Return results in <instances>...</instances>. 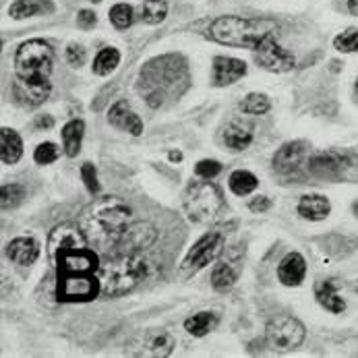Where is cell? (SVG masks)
Masks as SVG:
<instances>
[{"label":"cell","mask_w":358,"mask_h":358,"mask_svg":"<svg viewBox=\"0 0 358 358\" xmlns=\"http://www.w3.org/2000/svg\"><path fill=\"white\" fill-rule=\"evenodd\" d=\"M13 94L19 102L27 103V106H40V103L46 102L52 94V83L50 81L48 83H21V81H17Z\"/></svg>","instance_id":"cell-19"},{"label":"cell","mask_w":358,"mask_h":358,"mask_svg":"<svg viewBox=\"0 0 358 358\" xmlns=\"http://www.w3.org/2000/svg\"><path fill=\"white\" fill-rule=\"evenodd\" d=\"M269 205H271V201H269L267 197H263V195H261V197H255V199L249 203V209H251V211H257V213H261V211H267V209H269Z\"/></svg>","instance_id":"cell-41"},{"label":"cell","mask_w":358,"mask_h":358,"mask_svg":"<svg viewBox=\"0 0 358 358\" xmlns=\"http://www.w3.org/2000/svg\"><path fill=\"white\" fill-rule=\"evenodd\" d=\"M77 23H79V27H83V29H92V27L98 23V19H96V13H94V10H87V8L79 10Z\"/></svg>","instance_id":"cell-40"},{"label":"cell","mask_w":358,"mask_h":358,"mask_svg":"<svg viewBox=\"0 0 358 358\" xmlns=\"http://www.w3.org/2000/svg\"><path fill=\"white\" fill-rule=\"evenodd\" d=\"M305 325L290 317V315H280L275 319H271L265 327V338L267 344L275 350V352H290L296 350L303 342H305Z\"/></svg>","instance_id":"cell-7"},{"label":"cell","mask_w":358,"mask_h":358,"mask_svg":"<svg viewBox=\"0 0 358 358\" xmlns=\"http://www.w3.org/2000/svg\"><path fill=\"white\" fill-rule=\"evenodd\" d=\"M23 155V141L13 129H2L0 131V159L6 166H13L21 159Z\"/></svg>","instance_id":"cell-22"},{"label":"cell","mask_w":358,"mask_h":358,"mask_svg":"<svg viewBox=\"0 0 358 358\" xmlns=\"http://www.w3.org/2000/svg\"><path fill=\"white\" fill-rule=\"evenodd\" d=\"M357 90H358V85H357Z\"/></svg>","instance_id":"cell-46"},{"label":"cell","mask_w":358,"mask_h":358,"mask_svg":"<svg viewBox=\"0 0 358 358\" xmlns=\"http://www.w3.org/2000/svg\"><path fill=\"white\" fill-rule=\"evenodd\" d=\"M247 75V62L238 60V58H230V56H217L213 60V85L224 87V85H232L238 79H243Z\"/></svg>","instance_id":"cell-15"},{"label":"cell","mask_w":358,"mask_h":358,"mask_svg":"<svg viewBox=\"0 0 358 358\" xmlns=\"http://www.w3.org/2000/svg\"><path fill=\"white\" fill-rule=\"evenodd\" d=\"M308 168H310L313 174H317L321 178H329V176H340L346 166H344V157L342 155L327 152V154L315 155L308 162Z\"/></svg>","instance_id":"cell-21"},{"label":"cell","mask_w":358,"mask_h":358,"mask_svg":"<svg viewBox=\"0 0 358 358\" xmlns=\"http://www.w3.org/2000/svg\"><path fill=\"white\" fill-rule=\"evenodd\" d=\"M275 31H278V23L273 19H247V17L228 15V17H217L209 25L207 38L224 46L255 50L267 36H275Z\"/></svg>","instance_id":"cell-2"},{"label":"cell","mask_w":358,"mask_h":358,"mask_svg":"<svg viewBox=\"0 0 358 358\" xmlns=\"http://www.w3.org/2000/svg\"><path fill=\"white\" fill-rule=\"evenodd\" d=\"M83 133H85L83 120H71V122L64 124V129H62V143H64V152H66L69 157H77L79 155Z\"/></svg>","instance_id":"cell-25"},{"label":"cell","mask_w":358,"mask_h":358,"mask_svg":"<svg viewBox=\"0 0 358 358\" xmlns=\"http://www.w3.org/2000/svg\"><path fill=\"white\" fill-rule=\"evenodd\" d=\"M52 4L46 0H15L8 6V15L13 19H27L40 13H50Z\"/></svg>","instance_id":"cell-26"},{"label":"cell","mask_w":358,"mask_h":358,"mask_svg":"<svg viewBox=\"0 0 358 358\" xmlns=\"http://www.w3.org/2000/svg\"><path fill=\"white\" fill-rule=\"evenodd\" d=\"M168 15V4L166 0H145L141 6V17L145 23H162Z\"/></svg>","instance_id":"cell-32"},{"label":"cell","mask_w":358,"mask_h":358,"mask_svg":"<svg viewBox=\"0 0 358 358\" xmlns=\"http://www.w3.org/2000/svg\"><path fill=\"white\" fill-rule=\"evenodd\" d=\"M224 209V197L213 182H195L185 195V211L191 222L211 224Z\"/></svg>","instance_id":"cell-5"},{"label":"cell","mask_w":358,"mask_h":358,"mask_svg":"<svg viewBox=\"0 0 358 358\" xmlns=\"http://www.w3.org/2000/svg\"><path fill=\"white\" fill-rule=\"evenodd\" d=\"M137 348L139 350H133L131 357L164 358L174 350V338L166 329H152L143 334V338H139Z\"/></svg>","instance_id":"cell-13"},{"label":"cell","mask_w":358,"mask_h":358,"mask_svg":"<svg viewBox=\"0 0 358 358\" xmlns=\"http://www.w3.org/2000/svg\"><path fill=\"white\" fill-rule=\"evenodd\" d=\"M6 255L17 265H31L40 257V247L34 238H15L8 243Z\"/></svg>","instance_id":"cell-20"},{"label":"cell","mask_w":358,"mask_h":358,"mask_svg":"<svg viewBox=\"0 0 358 358\" xmlns=\"http://www.w3.org/2000/svg\"><path fill=\"white\" fill-rule=\"evenodd\" d=\"M213 325H215V313H197V315H193L191 319L185 321V329L195 338L205 336Z\"/></svg>","instance_id":"cell-30"},{"label":"cell","mask_w":358,"mask_h":358,"mask_svg":"<svg viewBox=\"0 0 358 358\" xmlns=\"http://www.w3.org/2000/svg\"><path fill=\"white\" fill-rule=\"evenodd\" d=\"M168 157H170V159H172V162H178V159H180V157H182V155L178 154V152H172V154L168 155Z\"/></svg>","instance_id":"cell-44"},{"label":"cell","mask_w":358,"mask_h":358,"mask_svg":"<svg viewBox=\"0 0 358 358\" xmlns=\"http://www.w3.org/2000/svg\"><path fill=\"white\" fill-rule=\"evenodd\" d=\"M145 275V263L135 255H124L120 253L118 257L100 263L98 278L102 282V294L106 296H122L131 292Z\"/></svg>","instance_id":"cell-3"},{"label":"cell","mask_w":358,"mask_h":358,"mask_svg":"<svg viewBox=\"0 0 358 358\" xmlns=\"http://www.w3.org/2000/svg\"><path fill=\"white\" fill-rule=\"evenodd\" d=\"M334 46L340 52L348 54V52L358 50V29H348L344 34H340L336 40H334Z\"/></svg>","instance_id":"cell-35"},{"label":"cell","mask_w":358,"mask_h":358,"mask_svg":"<svg viewBox=\"0 0 358 358\" xmlns=\"http://www.w3.org/2000/svg\"><path fill=\"white\" fill-rule=\"evenodd\" d=\"M25 199V189L23 185H17V182H8V185H2L0 189V205L2 209H13Z\"/></svg>","instance_id":"cell-31"},{"label":"cell","mask_w":358,"mask_h":358,"mask_svg":"<svg viewBox=\"0 0 358 358\" xmlns=\"http://www.w3.org/2000/svg\"><path fill=\"white\" fill-rule=\"evenodd\" d=\"M308 154V143L305 141H292L286 143L278 150V154L273 155V168L280 174H294L299 172L305 162H307Z\"/></svg>","instance_id":"cell-14"},{"label":"cell","mask_w":358,"mask_h":358,"mask_svg":"<svg viewBox=\"0 0 358 358\" xmlns=\"http://www.w3.org/2000/svg\"><path fill=\"white\" fill-rule=\"evenodd\" d=\"M81 178H83V182H85V189H87L92 195H96V193L100 191L98 172H96V166H94V164H83V168H81Z\"/></svg>","instance_id":"cell-37"},{"label":"cell","mask_w":358,"mask_h":358,"mask_svg":"<svg viewBox=\"0 0 358 358\" xmlns=\"http://www.w3.org/2000/svg\"><path fill=\"white\" fill-rule=\"evenodd\" d=\"M85 48L83 46H79V44H71L69 48H66V62L71 64V66H83V62H85Z\"/></svg>","instance_id":"cell-39"},{"label":"cell","mask_w":358,"mask_h":358,"mask_svg":"<svg viewBox=\"0 0 358 358\" xmlns=\"http://www.w3.org/2000/svg\"><path fill=\"white\" fill-rule=\"evenodd\" d=\"M241 273V265H238V259L232 255H226L220 265H215L213 273H211V284L215 290H228L234 286L236 278Z\"/></svg>","instance_id":"cell-18"},{"label":"cell","mask_w":358,"mask_h":358,"mask_svg":"<svg viewBox=\"0 0 358 358\" xmlns=\"http://www.w3.org/2000/svg\"><path fill=\"white\" fill-rule=\"evenodd\" d=\"M34 159H36L38 164H42V166L52 164V162H56V159H58V148H56L54 143H50V141H46V143H40V145L36 148Z\"/></svg>","instance_id":"cell-36"},{"label":"cell","mask_w":358,"mask_h":358,"mask_svg":"<svg viewBox=\"0 0 358 358\" xmlns=\"http://www.w3.org/2000/svg\"><path fill=\"white\" fill-rule=\"evenodd\" d=\"M329 209H331V205L323 195H305L299 201V213L305 220H313V222L325 220L329 215Z\"/></svg>","instance_id":"cell-24"},{"label":"cell","mask_w":358,"mask_h":358,"mask_svg":"<svg viewBox=\"0 0 358 358\" xmlns=\"http://www.w3.org/2000/svg\"><path fill=\"white\" fill-rule=\"evenodd\" d=\"M118 62H120V52L116 48H103L94 60V73L100 77H106V75L114 73Z\"/></svg>","instance_id":"cell-29"},{"label":"cell","mask_w":358,"mask_h":358,"mask_svg":"<svg viewBox=\"0 0 358 358\" xmlns=\"http://www.w3.org/2000/svg\"><path fill=\"white\" fill-rule=\"evenodd\" d=\"M108 120H110V124H114L116 129L127 131V133H131V135H135V137L143 133V122H141V118L131 110V106L124 102V100H118V102L108 110Z\"/></svg>","instance_id":"cell-16"},{"label":"cell","mask_w":358,"mask_h":358,"mask_svg":"<svg viewBox=\"0 0 358 358\" xmlns=\"http://www.w3.org/2000/svg\"><path fill=\"white\" fill-rule=\"evenodd\" d=\"M222 249H224V236L220 232H209L193 245V249L189 251L182 265L187 269H201L220 255Z\"/></svg>","instance_id":"cell-11"},{"label":"cell","mask_w":358,"mask_h":358,"mask_svg":"<svg viewBox=\"0 0 358 358\" xmlns=\"http://www.w3.org/2000/svg\"><path fill=\"white\" fill-rule=\"evenodd\" d=\"M228 185H230V189H232L234 195L245 197V195H251L255 191L257 187H259V180H257L255 174H251L247 170H236V172L230 174Z\"/></svg>","instance_id":"cell-28"},{"label":"cell","mask_w":358,"mask_h":358,"mask_svg":"<svg viewBox=\"0 0 358 358\" xmlns=\"http://www.w3.org/2000/svg\"><path fill=\"white\" fill-rule=\"evenodd\" d=\"M253 141V133L245 127H238V124H230L226 131H224V143L226 148L234 150V152H243L251 145Z\"/></svg>","instance_id":"cell-27"},{"label":"cell","mask_w":358,"mask_h":358,"mask_svg":"<svg viewBox=\"0 0 358 358\" xmlns=\"http://www.w3.org/2000/svg\"><path fill=\"white\" fill-rule=\"evenodd\" d=\"M102 294L98 273H64L58 275L56 299L60 303H90Z\"/></svg>","instance_id":"cell-6"},{"label":"cell","mask_w":358,"mask_h":358,"mask_svg":"<svg viewBox=\"0 0 358 358\" xmlns=\"http://www.w3.org/2000/svg\"><path fill=\"white\" fill-rule=\"evenodd\" d=\"M54 52L44 40H29L15 54V73L21 83H48Z\"/></svg>","instance_id":"cell-4"},{"label":"cell","mask_w":358,"mask_h":358,"mask_svg":"<svg viewBox=\"0 0 358 358\" xmlns=\"http://www.w3.org/2000/svg\"><path fill=\"white\" fill-rule=\"evenodd\" d=\"M157 241V230L155 226H152L150 222H139V224H133L124 230L120 243L116 249H120V253H137V251H143V249H150Z\"/></svg>","instance_id":"cell-12"},{"label":"cell","mask_w":358,"mask_h":358,"mask_svg":"<svg viewBox=\"0 0 358 358\" xmlns=\"http://www.w3.org/2000/svg\"><path fill=\"white\" fill-rule=\"evenodd\" d=\"M255 60L259 66L271 73H286L292 71L296 60L286 48H282L275 40V36H267L255 48Z\"/></svg>","instance_id":"cell-9"},{"label":"cell","mask_w":358,"mask_h":358,"mask_svg":"<svg viewBox=\"0 0 358 358\" xmlns=\"http://www.w3.org/2000/svg\"><path fill=\"white\" fill-rule=\"evenodd\" d=\"M92 2H102V0H92Z\"/></svg>","instance_id":"cell-45"},{"label":"cell","mask_w":358,"mask_h":358,"mask_svg":"<svg viewBox=\"0 0 358 358\" xmlns=\"http://www.w3.org/2000/svg\"><path fill=\"white\" fill-rule=\"evenodd\" d=\"M348 10H350L355 17H358V0H348Z\"/></svg>","instance_id":"cell-43"},{"label":"cell","mask_w":358,"mask_h":358,"mask_svg":"<svg viewBox=\"0 0 358 358\" xmlns=\"http://www.w3.org/2000/svg\"><path fill=\"white\" fill-rule=\"evenodd\" d=\"M52 124H54V120H52V116H40L38 120H36V127H40V129H50Z\"/></svg>","instance_id":"cell-42"},{"label":"cell","mask_w":358,"mask_h":358,"mask_svg":"<svg viewBox=\"0 0 358 358\" xmlns=\"http://www.w3.org/2000/svg\"><path fill=\"white\" fill-rule=\"evenodd\" d=\"M195 170H197L199 176H203L205 180H209V178H215L222 172V166L215 159H201Z\"/></svg>","instance_id":"cell-38"},{"label":"cell","mask_w":358,"mask_h":358,"mask_svg":"<svg viewBox=\"0 0 358 358\" xmlns=\"http://www.w3.org/2000/svg\"><path fill=\"white\" fill-rule=\"evenodd\" d=\"M90 243L83 234L81 228L73 226V224H60L50 232L48 238V255H50L52 265L71 251H79V249H87Z\"/></svg>","instance_id":"cell-8"},{"label":"cell","mask_w":358,"mask_h":358,"mask_svg":"<svg viewBox=\"0 0 358 358\" xmlns=\"http://www.w3.org/2000/svg\"><path fill=\"white\" fill-rule=\"evenodd\" d=\"M56 273L64 275V273H98L100 269V257L96 251L87 249H79V251H71L64 253L56 263Z\"/></svg>","instance_id":"cell-10"},{"label":"cell","mask_w":358,"mask_h":358,"mask_svg":"<svg viewBox=\"0 0 358 358\" xmlns=\"http://www.w3.org/2000/svg\"><path fill=\"white\" fill-rule=\"evenodd\" d=\"M315 292H317V303L323 308H327L331 313H344L346 310L344 299L338 294V282L336 280H327V282L319 284Z\"/></svg>","instance_id":"cell-23"},{"label":"cell","mask_w":358,"mask_h":358,"mask_svg":"<svg viewBox=\"0 0 358 358\" xmlns=\"http://www.w3.org/2000/svg\"><path fill=\"white\" fill-rule=\"evenodd\" d=\"M271 108V102L265 94H249L243 103H241V112L245 114H253V116H259V114H265L269 112Z\"/></svg>","instance_id":"cell-33"},{"label":"cell","mask_w":358,"mask_h":358,"mask_svg":"<svg viewBox=\"0 0 358 358\" xmlns=\"http://www.w3.org/2000/svg\"><path fill=\"white\" fill-rule=\"evenodd\" d=\"M133 19H135V15H133V8L129 4H114L110 8V21H112V25L116 29L131 27L133 25Z\"/></svg>","instance_id":"cell-34"},{"label":"cell","mask_w":358,"mask_h":358,"mask_svg":"<svg viewBox=\"0 0 358 358\" xmlns=\"http://www.w3.org/2000/svg\"><path fill=\"white\" fill-rule=\"evenodd\" d=\"M129 220L131 209L118 197H102L81 213L79 228L94 249L110 251L118 247L124 230L129 228Z\"/></svg>","instance_id":"cell-1"},{"label":"cell","mask_w":358,"mask_h":358,"mask_svg":"<svg viewBox=\"0 0 358 358\" xmlns=\"http://www.w3.org/2000/svg\"><path fill=\"white\" fill-rule=\"evenodd\" d=\"M307 275V261L301 253L286 255L278 265V280L284 286H299Z\"/></svg>","instance_id":"cell-17"}]
</instances>
